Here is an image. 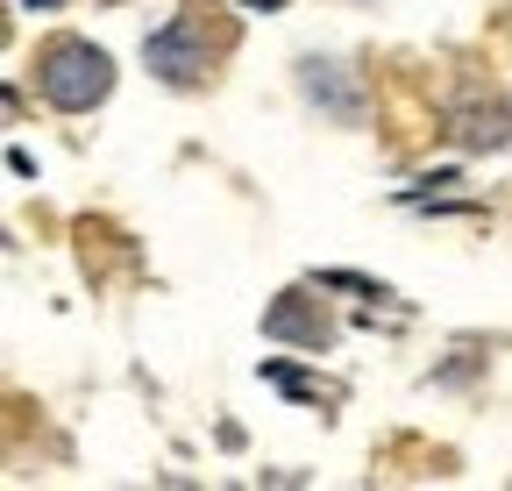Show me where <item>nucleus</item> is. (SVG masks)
Returning <instances> with one entry per match:
<instances>
[{
	"instance_id": "obj_2",
	"label": "nucleus",
	"mask_w": 512,
	"mask_h": 491,
	"mask_svg": "<svg viewBox=\"0 0 512 491\" xmlns=\"http://www.w3.org/2000/svg\"><path fill=\"white\" fill-rule=\"evenodd\" d=\"M150 72H164V79H192L200 72V57H192V29L178 22V29H164V36H150Z\"/></svg>"
},
{
	"instance_id": "obj_1",
	"label": "nucleus",
	"mask_w": 512,
	"mask_h": 491,
	"mask_svg": "<svg viewBox=\"0 0 512 491\" xmlns=\"http://www.w3.org/2000/svg\"><path fill=\"white\" fill-rule=\"evenodd\" d=\"M36 86L50 93V107H93L107 86H114V65H107V50H93V43H50L43 57H36Z\"/></svg>"
}]
</instances>
